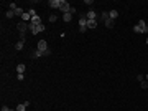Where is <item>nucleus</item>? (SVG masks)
I'll return each instance as SVG.
<instances>
[{"label": "nucleus", "mask_w": 148, "mask_h": 111, "mask_svg": "<svg viewBox=\"0 0 148 111\" xmlns=\"http://www.w3.org/2000/svg\"><path fill=\"white\" fill-rule=\"evenodd\" d=\"M17 78H18V81H23L25 76H23V75H17Z\"/></svg>", "instance_id": "obj_26"}, {"label": "nucleus", "mask_w": 148, "mask_h": 111, "mask_svg": "<svg viewBox=\"0 0 148 111\" xmlns=\"http://www.w3.org/2000/svg\"><path fill=\"white\" fill-rule=\"evenodd\" d=\"M48 20H49V22H51V23H54V22H56V20H58V18H56V15H49V17H48Z\"/></svg>", "instance_id": "obj_21"}, {"label": "nucleus", "mask_w": 148, "mask_h": 111, "mask_svg": "<svg viewBox=\"0 0 148 111\" xmlns=\"http://www.w3.org/2000/svg\"><path fill=\"white\" fill-rule=\"evenodd\" d=\"M15 17V10H7V18H13Z\"/></svg>", "instance_id": "obj_18"}, {"label": "nucleus", "mask_w": 148, "mask_h": 111, "mask_svg": "<svg viewBox=\"0 0 148 111\" xmlns=\"http://www.w3.org/2000/svg\"><path fill=\"white\" fill-rule=\"evenodd\" d=\"M87 30H89L87 28V18H86V15H82L79 18V32L84 33V32H87Z\"/></svg>", "instance_id": "obj_4"}, {"label": "nucleus", "mask_w": 148, "mask_h": 111, "mask_svg": "<svg viewBox=\"0 0 148 111\" xmlns=\"http://www.w3.org/2000/svg\"><path fill=\"white\" fill-rule=\"evenodd\" d=\"M17 111H26V106H25V103H22V105L17 106Z\"/></svg>", "instance_id": "obj_19"}, {"label": "nucleus", "mask_w": 148, "mask_h": 111, "mask_svg": "<svg viewBox=\"0 0 148 111\" xmlns=\"http://www.w3.org/2000/svg\"><path fill=\"white\" fill-rule=\"evenodd\" d=\"M71 18H72L71 13H64V15H63V20H64V22H71Z\"/></svg>", "instance_id": "obj_17"}, {"label": "nucleus", "mask_w": 148, "mask_h": 111, "mask_svg": "<svg viewBox=\"0 0 148 111\" xmlns=\"http://www.w3.org/2000/svg\"><path fill=\"white\" fill-rule=\"evenodd\" d=\"M137 80L142 83V81H145V76H143V75H137Z\"/></svg>", "instance_id": "obj_23"}, {"label": "nucleus", "mask_w": 148, "mask_h": 111, "mask_svg": "<svg viewBox=\"0 0 148 111\" xmlns=\"http://www.w3.org/2000/svg\"><path fill=\"white\" fill-rule=\"evenodd\" d=\"M36 50H40L41 53L45 55V51L48 50V43H46L45 40H40V41H38V45H36Z\"/></svg>", "instance_id": "obj_7"}, {"label": "nucleus", "mask_w": 148, "mask_h": 111, "mask_svg": "<svg viewBox=\"0 0 148 111\" xmlns=\"http://www.w3.org/2000/svg\"><path fill=\"white\" fill-rule=\"evenodd\" d=\"M12 111H17V109H12Z\"/></svg>", "instance_id": "obj_30"}, {"label": "nucleus", "mask_w": 148, "mask_h": 111, "mask_svg": "<svg viewBox=\"0 0 148 111\" xmlns=\"http://www.w3.org/2000/svg\"><path fill=\"white\" fill-rule=\"evenodd\" d=\"M49 55H51V50H49V48H48V50L45 51V57H49Z\"/></svg>", "instance_id": "obj_25"}, {"label": "nucleus", "mask_w": 148, "mask_h": 111, "mask_svg": "<svg viewBox=\"0 0 148 111\" xmlns=\"http://www.w3.org/2000/svg\"><path fill=\"white\" fill-rule=\"evenodd\" d=\"M102 18H104V23H105V27H107V28H112V27H114V20L109 17L107 12H102Z\"/></svg>", "instance_id": "obj_5"}, {"label": "nucleus", "mask_w": 148, "mask_h": 111, "mask_svg": "<svg viewBox=\"0 0 148 111\" xmlns=\"http://www.w3.org/2000/svg\"><path fill=\"white\" fill-rule=\"evenodd\" d=\"M109 17H110L112 20H115L119 17V12H117V10H110V12H109Z\"/></svg>", "instance_id": "obj_15"}, {"label": "nucleus", "mask_w": 148, "mask_h": 111, "mask_svg": "<svg viewBox=\"0 0 148 111\" xmlns=\"http://www.w3.org/2000/svg\"><path fill=\"white\" fill-rule=\"evenodd\" d=\"M26 70V66H25L23 63H20V65H17V73L18 75H23V71Z\"/></svg>", "instance_id": "obj_10"}, {"label": "nucleus", "mask_w": 148, "mask_h": 111, "mask_svg": "<svg viewBox=\"0 0 148 111\" xmlns=\"http://www.w3.org/2000/svg\"><path fill=\"white\" fill-rule=\"evenodd\" d=\"M23 47H25V40H22V38H20V41H17V45H15L17 51H20V50H22Z\"/></svg>", "instance_id": "obj_12"}, {"label": "nucleus", "mask_w": 148, "mask_h": 111, "mask_svg": "<svg viewBox=\"0 0 148 111\" xmlns=\"http://www.w3.org/2000/svg\"><path fill=\"white\" fill-rule=\"evenodd\" d=\"M48 7H51V8H61V0H49Z\"/></svg>", "instance_id": "obj_8"}, {"label": "nucleus", "mask_w": 148, "mask_h": 111, "mask_svg": "<svg viewBox=\"0 0 148 111\" xmlns=\"http://www.w3.org/2000/svg\"><path fill=\"white\" fill-rule=\"evenodd\" d=\"M2 111H12V109H10L8 106H2Z\"/></svg>", "instance_id": "obj_27"}, {"label": "nucleus", "mask_w": 148, "mask_h": 111, "mask_svg": "<svg viewBox=\"0 0 148 111\" xmlns=\"http://www.w3.org/2000/svg\"><path fill=\"white\" fill-rule=\"evenodd\" d=\"M28 30H30V32L33 33V35H36V33H41V32H45L46 28H45V25H43V23H41V25H31V23H30Z\"/></svg>", "instance_id": "obj_3"}, {"label": "nucleus", "mask_w": 148, "mask_h": 111, "mask_svg": "<svg viewBox=\"0 0 148 111\" xmlns=\"http://www.w3.org/2000/svg\"><path fill=\"white\" fill-rule=\"evenodd\" d=\"M28 27H30V23H26V22H18L17 23V28H18V32H20L22 40H25V32L28 30Z\"/></svg>", "instance_id": "obj_1"}, {"label": "nucleus", "mask_w": 148, "mask_h": 111, "mask_svg": "<svg viewBox=\"0 0 148 111\" xmlns=\"http://www.w3.org/2000/svg\"><path fill=\"white\" fill-rule=\"evenodd\" d=\"M17 8H18V7H17V3H8V10H17Z\"/></svg>", "instance_id": "obj_20"}, {"label": "nucleus", "mask_w": 148, "mask_h": 111, "mask_svg": "<svg viewBox=\"0 0 148 111\" xmlns=\"http://www.w3.org/2000/svg\"><path fill=\"white\" fill-rule=\"evenodd\" d=\"M22 22H31V15H30V13H28V12H25L23 13V15H22Z\"/></svg>", "instance_id": "obj_11"}, {"label": "nucleus", "mask_w": 148, "mask_h": 111, "mask_svg": "<svg viewBox=\"0 0 148 111\" xmlns=\"http://www.w3.org/2000/svg\"><path fill=\"white\" fill-rule=\"evenodd\" d=\"M140 86H142L143 90H146L148 88V81H146V80H145V81H142V83H140Z\"/></svg>", "instance_id": "obj_22"}, {"label": "nucleus", "mask_w": 148, "mask_h": 111, "mask_svg": "<svg viewBox=\"0 0 148 111\" xmlns=\"http://www.w3.org/2000/svg\"><path fill=\"white\" fill-rule=\"evenodd\" d=\"M145 27H146V22L143 18H140L138 22H137V25L133 27V32L135 33H143V28H145Z\"/></svg>", "instance_id": "obj_2"}, {"label": "nucleus", "mask_w": 148, "mask_h": 111, "mask_svg": "<svg viewBox=\"0 0 148 111\" xmlns=\"http://www.w3.org/2000/svg\"><path fill=\"white\" fill-rule=\"evenodd\" d=\"M41 57H45V55L41 53L40 50H35V51H33V55H31V58H35V60H36V58H41Z\"/></svg>", "instance_id": "obj_14"}, {"label": "nucleus", "mask_w": 148, "mask_h": 111, "mask_svg": "<svg viewBox=\"0 0 148 111\" xmlns=\"http://www.w3.org/2000/svg\"><path fill=\"white\" fill-rule=\"evenodd\" d=\"M71 8H72V7H71V3H69V2L61 0V8H59V10L63 12V15H64V13H71Z\"/></svg>", "instance_id": "obj_6"}, {"label": "nucleus", "mask_w": 148, "mask_h": 111, "mask_svg": "<svg viewBox=\"0 0 148 111\" xmlns=\"http://www.w3.org/2000/svg\"><path fill=\"white\" fill-rule=\"evenodd\" d=\"M28 13H30L31 17H33V15H36V12H35V8H30V10H28Z\"/></svg>", "instance_id": "obj_24"}, {"label": "nucleus", "mask_w": 148, "mask_h": 111, "mask_svg": "<svg viewBox=\"0 0 148 111\" xmlns=\"http://www.w3.org/2000/svg\"><path fill=\"white\" fill-rule=\"evenodd\" d=\"M146 45H148V38H146Z\"/></svg>", "instance_id": "obj_29"}, {"label": "nucleus", "mask_w": 148, "mask_h": 111, "mask_svg": "<svg viewBox=\"0 0 148 111\" xmlns=\"http://www.w3.org/2000/svg\"><path fill=\"white\" fill-rule=\"evenodd\" d=\"M25 13V10L22 8V7H18V8L15 10V17H20V18H22V15Z\"/></svg>", "instance_id": "obj_16"}, {"label": "nucleus", "mask_w": 148, "mask_h": 111, "mask_svg": "<svg viewBox=\"0 0 148 111\" xmlns=\"http://www.w3.org/2000/svg\"><path fill=\"white\" fill-rule=\"evenodd\" d=\"M86 18L87 20H96V12H94V10H89V12L86 13Z\"/></svg>", "instance_id": "obj_9"}, {"label": "nucleus", "mask_w": 148, "mask_h": 111, "mask_svg": "<svg viewBox=\"0 0 148 111\" xmlns=\"http://www.w3.org/2000/svg\"><path fill=\"white\" fill-rule=\"evenodd\" d=\"M97 27V20H87V28H96Z\"/></svg>", "instance_id": "obj_13"}, {"label": "nucleus", "mask_w": 148, "mask_h": 111, "mask_svg": "<svg viewBox=\"0 0 148 111\" xmlns=\"http://www.w3.org/2000/svg\"><path fill=\"white\" fill-rule=\"evenodd\" d=\"M145 78H146V81H148V73H146V76H145Z\"/></svg>", "instance_id": "obj_28"}]
</instances>
